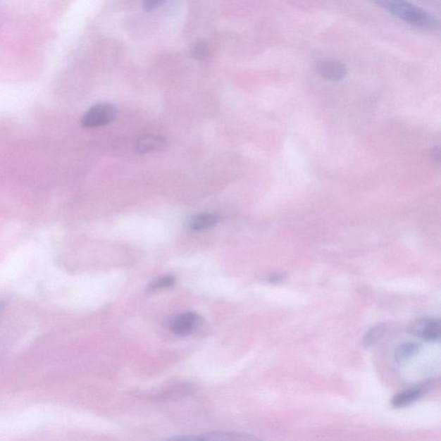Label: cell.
Wrapping results in <instances>:
<instances>
[{"label":"cell","mask_w":441,"mask_h":441,"mask_svg":"<svg viewBox=\"0 0 441 441\" xmlns=\"http://www.w3.org/2000/svg\"><path fill=\"white\" fill-rule=\"evenodd\" d=\"M166 146L164 137L158 135L148 134L137 139L135 143V149L139 154H147L163 149Z\"/></svg>","instance_id":"obj_9"},{"label":"cell","mask_w":441,"mask_h":441,"mask_svg":"<svg viewBox=\"0 0 441 441\" xmlns=\"http://www.w3.org/2000/svg\"><path fill=\"white\" fill-rule=\"evenodd\" d=\"M118 116V110L113 104L102 103L95 104L84 114L81 123L84 127L95 128L109 125Z\"/></svg>","instance_id":"obj_2"},{"label":"cell","mask_w":441,"mask_h":441,"mask_svg":"<svg viewBox=\"0 0 441 441\" xmlns=\"http://www.w3.org/2000/svg\"><path fill=\"white\" fill-rule=\"evenodd\" d=\"M4 308V305L2 303H0V311Z\"/></svg>","instance_id":"obj_18"},{"label":"cell","mask_w":441,"mask_h":441,"mask_svg":"<svg viewBox=\"0 0 441 441\" xmlns=\"http://www.w3.org/2000/svg\"><path fill=\"white\" fill-rule=\"evenodd\" d=\"M427 385H419L406 389L396 395L390 400V405L395 409L408 407L423 397L427 392Z\"/></svg>","instance_id":"obj_7"},{"label":"cell","mask_w":441,"mask_h":441,"mask_svg":"<svg viewBox=\"0 0 441 441\" xmlns=\"http://www.w3.org/2000/svg\"><path fill=\"white\" fill-rule=\"evenodd\" d=\"M175 282V278L172 276H166L159 278L158 280L154 281L152 285L149 286V291H156L159 289L168 288Z\"/></svg>","instance_id":"obj_13"},{"label":"cell","mask_w":441,"mask_h":441,"mask_svg":"<svg viewBox=\"0 0 441 441\" xmlns=\"http://www.w3.org/2000/svg\"><path fill=\"white\" fill-rule=\"evenodd\" d=\"M409 330L414 335L427 342H435L440 337L441 323L439 319H419L412 323Z\"/></svg>","instance_id":"obj_4"},{"label":"cell","mask_w":441,"mask_h":441,"mask_svg":"<svg viewBox=\"0 0 441 441\" xmlns=\"http://www.w3.org/2000/svg\"><path fill=\"white\" fill-rule=\"evenodd\" d=\"M430 154L433 159H435V160L440 161V150L439 147H433V148L430 150Z\"/></svg>","instance_id":"obj_17"},{"label":"cell","mask_w":441,"mask_h":441,"mask_svg":"<svg viewBox=\"0 0 441 441\" xmlns=\"http://www.w3.org/2000/svg\"><path fill=\"white\" fill-rule=\"evenodd\" d=\"M385 327L383 325H378L377 327L371 328L366 333L363 339V346L365 347H370L375 345L380 340L383 335H384Z\"/></svg>","instance_id":"obj_12"},{"label":"cell","mask_w":441,"mask_h":441,"mask_svg":"<svg viewBox=\"0 0 441 441\" xmlns=\"http://www.w3.org/2000/svg\"><path fill=\"white\" fill-rule=\"evenodd\" d=\"M201 318L196 313L187 312L174 317L170 322L169 328L174 335L187 336L199 326Z\"/></svg>","instance_id":"obj_5"},{"label":"cell","mask_w":441,"mask_h":441,"mask_svg":"<svg viewBox=\"0 0 441 441\" xmlns=\"http://www.w3.org/2000/svg\"><path fill=\"white\" fill-rule=\"evenodd\" d=\"M377 5L413 25L430 28L438 24V21L430 14L409 2L378 1Z\"/></svg>","instance_id":"obj_1"},{"label":"cell","mask_w":441,"mask_h":441,"mask_svg":"<svg viewBox=\"0 0 441 441\" xmlns=\"http://www.w3.org/2000/svg\"><path fill=\"white\" fill-rule=\"evenodd\" d=\"M196 392V387L191 382L173 383L152 394L153 399L160 401H175L184 399Z\"/></svg>","instance_id":"obj_3"},{"label":"cell","mask_w":441,"mask_h":441,"mask_svg":"<svg viewBox=\"0 0 441 441\" xmlns=\"http://www.w3.org/2000/svg\"><path fill=\"white\" fill-rule=\"evenodd\" d=\"M316 70L323 78L331 81L342 80L347 73L345 64L335 59L319 61L316 65Z\"/></svg>","instance_id":"obj_6"},{"label":"cell","mask_w":441,"mask_h":441,"mask_svg":"<svg viewBox=\"0 0 441 441\" xmlns=\"http://www.w3.org/2000/svg\"><path fill=\"white\" fill-rule=\"evenodd\" d=\"M218 223V218L216 215L202 213L196 215L190 219L188 226L193 231H202L211 229Z\"/></svg>","instance_id":"obj_10"},{"label":"cell","mask_w":441,"mask_h":441,"mask_svg":"<svg viewBox=\"0 0 441 441\" xmlns=\"http://www.w3.org/2000/svg\"><path fill=\"white\" fill-rule=\"evenodd\" d=\"M161 441H203L202 438H201V435H179L171 437V438H168Z\"/></svg>","instance_id":"obj_15"},{"label":"cell","mask_w":441,"mask_h":441,"mask_svg":"<svg viewBox=\"0 0 441 441\" xmlns=\"http://www.w3.org/2000/svg\"><path fill=\"white\" fill-rule=\"evenodd\" d=\"M420 344L416 342H408L402 344V345L398 347L397 350L395 351L394 357L397 363H404L409 361L419 353Z\"/></svg>","instance_id":"obj_11"},{"label":"cell","mask_w":441,"mask_h":441,"mask_svg":"<svg viewBox=\"0 0 441 441\" xmlns=\"http://www.w3.org/2000/svg\"><path fill=\"white\" fill-rule=\"evenodd\" d=\"M203 441H263L250 433L235 431H211L201 435Z\"/></svg>","instance_id":"obj_8"},{"label":"cell","mask_w":441,"mask_h":441,"mask_svg":"<svg viewBox=\"0 0 441 441\" xmlns=\"http://www.w3.org/2000/svg\"><path fill=\"white\" fill-rule=\"evenodd\" d=\"M209 47L204 42H199L192 49L193 56L197 60H204L208 56Z\"/></svg>","instance_id":"obj_14"},{"label":"cell","mask_w":441,"mask_h":441,"mask_svg":"<svg viewBox=\"0 0 441 441\" xmlns=\"http://www.w3.org/2000/svg\"><path fill=\"white\" fill-rule=\"evenodd\" d=\"M161 2L154 1V0H152V1H146L144 2V8L147 11H152L154 9H156V7L161 5Z\"/></svg>","instance_id":"obj_16"}]
</instances>
